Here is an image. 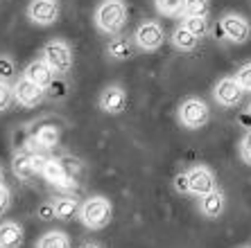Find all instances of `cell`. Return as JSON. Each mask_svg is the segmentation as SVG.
<instances>
[{"instance_id":"obj_1","label":"cell","mask_w":251,"mask_h":248,"mask_svg":"<svg viewBox=\"0 0 251 248\" xmlns=\"http://www.w3.org/2000/svg\"><path fill=\"white\" fill-rule=\"evenodd\" d=\"M127 5L125 0H102L95 9V23L104 34H120L127 25Z\"/></svg>"},{"instance_id":"obj_2","label":"cell","mask_w":251,"mask_h":248,"mask_svg":"<svg viewBox=\"0 0 251 248\" xmlns=\"http://www.w3.org/2000/svg\"><path fill=\"white\" fill-rule=\"evenodd\" d=\"M111 214H113V205L106 196H91L79 208V219L91 230H102L104 225H109Z\"/></svg>"},{"instance_id":"obj_3","label":"cell","mask_w":251,"mask_h":248,"mask_svg":"<svg viewBox=\"0 0 251 248\" xmlns=\"http://www.w3.org/2000/svg\"><path fill=\"white\" fill-rule=\"evenodd\" d=\"M179 122H181V127L190 129V131H195V129H201L206 124V122L210 120V109L208 104H206L204 99H197V97H188L181 102V106H179Z\"/></svg>"},{"instance_id":"obj_4","label":"cell","mask_w":251,"mask_h":248,"mask_svg":"<svg viewBox=\"0 0 251 248\" xmlns=\"http://www.w3.org/2000/svg\"><path fill=\"white\" fill-rule=\"evenodd\" d=\"M43 61H46L50 68H52L54 75H66L73 68V50H70L68 43L64 41H50L43 47Z\"/></svg>"},{"instance_id":"obj_5","label":"cell","mask_w":251,"mask_h":248,"mask_svg":"<svg viewBox=\"0 0 251 248\" xmlns=\"http://www.w3.org/2000/svg\"><path fill=\"white\" fill-rule=\"evenodd\" d=\"M41 174L46 176L48 183L57 185V187H64V190L75 187V176H73V169H70L64 160H59V158H48L46 167H43Z\"/></svg>"},{"instance_id":"obj_6","label":"cell","mask_w":251,"mask_h":248,"mask_svg":"<svg viewBox=\"0 0 251 248\" xmlns=\"http://www.w3.org/2000/svg\"><path fill=\"white\" fill-rule=\"evenodd\" d=\"M163 41H165L163 27H161L158 23H154V21L143 23L134 34V43L140 47V50H145V52H154V50H158V47L163 45Z\"/></svg>"},{"instance_id":"obj_7","label":"cell","mask_w":251,"mask_h":248,"mask_svg":"<svg viewBox=\"0 0 251 248\" xmlns=\"http://www.w3.org/2000/svg\"><path fill=\"white\" fill-rule=\"evenodd\" d=\"M27 18L36 25H52L59 21V2L57 0H32L27 5Z\"/></svg>"},{"instance_id":"obj_8","label":"cell","mask_w":251,"mask_h":248,"mask_svg":"<svg viewBox=\"0 0 251 248\" xmlns=\"http://www.w3.org/2000/svg\"><path fill=\"white\" fill-rule=\"evenodd\" d=\"M242 95H245V88L240 86L235 77H222L215 84V90H213V97L217 99V104L226 106V109L240 104Z\"/></svg>"},{"instance_id":"obj_9","label":"cell","mask_w":251,"mask_h":248,"mask_svg":"<svg viewBox=\"0 0 251 248\" xmlns=\"http://www.w3.org/2000/svg\"><path fill=\"white\" fill-rule=\"evenodd\" d=\"M220 29H222L224 39H228L231 43H247L251 36V27L242 16L238 14H226L220 21Z\"/></svg>"},{"instance_id":"obj_10","label":"cell","mask_w":251,"mask_h":248,"mask_svg":"<svg viewBox=\"0 0 251 248\" xmlns=\"http://www.w3.org/2000/svg\"><path fill=\"white\" fill-rule=\"evenodd\" d=\"M14 99L21 106L32 109V106H39L46 99V90L39 88L36 84H32L27 77H18L16 84H14Z\"/></svg>"},{"instance_id":"obj_11","label":"cell","mask_w":251,"mask_h":248,"mask_svg":"<svg viewBox=\"0 0 251 248\" xmlns=\"http://www.w3.org/2000/svg\"><path fill=\"white\" fill-rule=\"evenodd\" d=\"M100 109L109 113V115H118V113H123L127 109V90L123 86H106L100 95Z\"/></svg>"},{"instance_id":"obj_12","label":"cell","mask_w":251,"mask_h":248,"mask_svg":"<svg viewBox=\"0 0 251 248\" xmlns=\"http://www.w3.org/2000/svg\"><path fill=\"white\" fill-rule=\"evenodd\" d=\"M188 185H190V194L204 196L215 190V176L208 167H193L188 172Z\"/></svg>"},{"instance_id":"obj_13","label":"cell","mask_w":251,"mask_h":248,"mask_svg":"<svg viewBox=\"0 0 251 248\" xmlns=\"http://www.w3.org/2000/svg\"><path fill=\"white\" fill-rule=\"evenodd\" d=\"M23 77H27L32 84H36L39 88H43L46 90L50 84L54 81V72H52V68L43 61V59H36V61H32V64L25 68V72H23Z\"/></svg>"},{"instance_id":"obj_14","label":"cell","mask_w":251,"mask_h":248,"mask_svg":"<svg viewBox=\"0 0 251 248\" xmlns=\"http://www.w3.org/2000/svg\"><path fill=\"white\" fill-rule=\"evenodd\" d=\"M199 199H201V201H199V208H201L204 217H208V219H217V217L224 212L226 199H224V194L217 190V187L213 192H208V194L199 196Z\"/></svg>"},{"instance_id":"obj_15","label":"cell","mask_w":251,"mask_h":248,"mask_svg":"<svg viewBox=\"0 0 251 248\" xmlns=\"http://www.w3.org/2000/svg\"><path fill=\"white\" fill-rule=\"evenodd\" d=\"M23 246V228L14 221L0 224V248H21Z\"/></svg>"},{"instance_id":"obj_16","label":"cell","mask_w":251,"mask_h":248,"mask_svg":"<svg viewBox=\"0 0 251 248\" xmlns=\"http://www.w3.org/2000/svg\"><path fill=\"white\" fill-rule=\"evenodd\" d=\"M12 169L21 180H32L36 176L34 154H29V151H21V154H16L14 160H12Z\"/></svg>"},{"instance_id":"obj_17","label":"cell","mask_w":251,"mask_h":248,"mask_svg":"<svg viewBox=\"0 0 251 248\" xmlns=\"http://www.w3.org/2000/svg\"><path fill=\"white\" fill-rule=\"evenodd\" d=\"M134 41H129L127 36H113L106 45V54L116 61H127V59L134 57Z\"/></svg>"},{"instance_id":"obj_18","label":"cell","mask_w":251,"mask_h":248,"mask_svg":"<svg viewBox=\"0 0 251 248\" xmlns=\"http://www.w3.org/2000/svg\"><path fill=\"white\" fill-rule=\"evenodd\" d=\"M54 203V219H61V221H68L73 219V217H77L79 214V201L77 199H73V196H59Z\"/></svg>"},{"instance_id":"obj_19","label":"cell","mask_w":251,"mask_h":248,"mask_svg":"<svg viewBox=\"0 0 251 248\" xmlns=\"http://www.w3.org/2000/svg\"><path fill=\"white\" fill-rule=\"evenodd\" d=\"M172 43H175V47L176 50H181V52H193L195 47H197V43H199V39L195 34H190L183 25H179V27L172 32Z\"/></svg>"},{"instance_id":"obj_20","label":"cell","mask_w":251,"mask_h":248,"mask_svg":"<svg viewBox=\"0 0 251 248\" xmlns=\"http://www.w3.org/2000/svg\"><path fill=\"white\" fill-rule=\"evenodd\" d=\"M34 142L43 149H54L59 144V129L54 124H46V127L36 129L34 133Z\"/></svg>"},{"instance_id":"obj_21","label":"cell","mask_w":251,"mask_h":248,"mask_svg":"<svg viewBox=\"0 0 251 248\" xmlns=\"http://www.w3.org/2000/svg\"><path fill=\"white\" fill-rule=\"evenodd\" d=\"M36 248H70V242L61 230H50L39 239V246Z\"/></svg>"},{"instance_id":"obj_22","label":"cell","mask_w":251,"mask_h":248,"mask_svg":"<svg viewBox=\"0 0 251 248\" xmlns=\"http://www.w3.org/2000/svg\"><path fill=\"white\" fill-rule=\"evenodd\" d=\"M158 14L163 16H181L183 7H186V0H154Z\"/></svg>"},{"instance_id":"obj_23","label":"cell","mask_w":251,"mask_h":248,"mask_svg":"<svg viewBox=\"0 0 251 248\" xmlns=\"http://www.w3.org/2000/svg\"><path fill=\"white\" fill-rule=\"evenodd\" d=\"M181 25L190 32V34L197 36V39L206 36V32H208V23H206V18H199V16H186Z\"/></svg>"},{"instance_id":"obj_24","label":"cell","mask_w":251,"mask_h":248,"mask_svg":"<svg viewBox=\"0 0 251 248\" xmlns=\"http://www.w3.org/2000/svg\"><path fill=\"white\" fill-rule=\"evenodd\" d=\"M210 12L208 0H186V7H183V16H199L206 18Z\"/></svg>"},{"instance_id":"obj_25","label":"cell","mask_w":251,"mask_h":248,"mask_svg":"<svg viewBox=\"0 0 251 248\" xmlns=\"http://www.w3.org/2000/svg\"><path fill=\"white\" fill-rule=\"evenodd\" d=\"M16 77V64H14L12 57H7V54H0V81H9Z\"/></svg>"},{"instance_id":"obj_26","label":"cell","mask_w":251,"mask_h":248,"mask_svg":"<svg viewBox=\"0 0 251 248\" xmlns=\"http://www.w3.org/2000/svg\"><path fill=\"white\" fill-rule=\"evenodd\" d=\"M14 102V86H9L7 81H0V113L7 111Z\"/></svg>"},{"instance_id":"obj_27","label":"cell","mask_w":251,"mask_h":248,"mask_svg":"<svg viewBox=\"0 0 251 248\" xmlns=\"http://www.w3.org/2000/svg\"><path fill=\"white\" fill-rule=\"evenodd\" d=\"M235 79L245 90H251V64H245L242 68L235 72Z\"/></svg>"},{"instance_id":"obj_28","label":"cell","mask_w":251,"mask_h":248,"mask_svg":"<svg viewBox=\"0 0 251 248\" xmlns=\"http://www.w3.org/2000/svg\"><path fill=\"white\" fill-rule=\"evenodd\" d=\"M240 156H242V160L247 165H251V131H247V135L240 142Z\"/></svg>"},{"instance_id":"obj_29","label":"cell","mask_w":251,"mask_h":248,"mask_svg":"<svg viewBox=\"0 0 251 248\" xmlns=\"http://www.w3.org/2000/svg\"><path fill=\"white\" fill-rule=\"evenodd\" d=\"M175 190L179 194H190V185H188V172L186 174H176L175 176Z\"/></svg>"},{"instance_id":"obj_30","label":"cell","mask_w":251,"mask_h":248,"mask_svg":"<svg viewBox=\"0 0 251 248\" xmlns=\"http://www.w3.org/2000/svg\"><path fill=\"white\" fill-rule=\"evenodd\" d=\"M9 205H12V192L5 185H0V217L9 210Z\"/></svg>"},{"instance_id":"obj_31","label":"cell","mask_w":251,"mask_h":248,"mask_svg":"<svg viewBox=\"0 0 251 248\" xmlns=\"http://www.w3.org/2000/svg\"><path fill=\"white\" fill-rule=\"evenodd\" d=\"M39 217H41L43 221L54 219V203H52V201L41 203V205H39Z\"/></svg>"},{"instance_id":"obj_32","label":"cell","mask_w":251,"mask_h":248,"mask_svg":"<svg viewBox=\"0 0 251 248\" xmlns=\"http://www.w3.org/2000/svg\"><path fill=\"white\" fill-rule=\"evenodd\" d=\"M82 248H102V246H100V244H93V242H88V244H84Z\"/></svg>"},{"instance_id":"obj_33","label":"cell","mask_w":251,"mask_h":248,"mask_svg":"<svg viewBox=\"0 0 251 248\" xmlns=\"http://www.w3.org/2000/svg\"><path fill=\"white\" fill-rule=\"evenodd\" d=\"M0 185H2V169H0Z\"/></svg>"},{"instance_id":"obj_34","label":"cell","mask_w":251,"mask_h":248,"mask_svg":"<svg viewBox=\"0 0 251 248\" xmlns=\"http://www.w3.org/2000/svg\"><path fill=\"white\" fill-rule=\"evenodd\" d=\"M249 115H251V104H249Z\"/></svg>"},{"instance_id":"obj_35","label":"cell","mask_w":251,"mask_h":248,"mask_svg":"<svg viewBox=\"0 0 251 248\" xmlns=\"http://www.w3.org/2000/svg\"><path fill=\"white\" fill-rule=\"evenodd\" d=\"M247 248H251V246H247Z\"/></svg>"}]
</instances>
